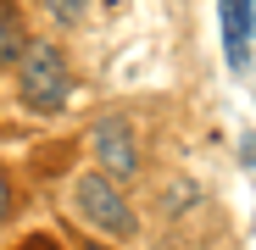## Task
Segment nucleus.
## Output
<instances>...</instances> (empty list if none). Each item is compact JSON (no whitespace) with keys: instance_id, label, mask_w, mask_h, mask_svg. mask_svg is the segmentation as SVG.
<instances>
[{"instance_id":"obj_4","label":"nucleus","mask_w":256,"mask_h":250,"mask_svg":"<svg viewBox=\"0 0 256 250\" xmlns=\"http://www.w3.org/2000/svg\"><path fill=\"white\" fill-rule=\"evenodd\" d=\"M223 56L240 78L250 72V0H223Z\"/></svg>"},{"instance_id":"obj_6","label":"nucleus","mask_w":256,"mask_h":250,"mask_svg":"<svg viewBox=\"0 0 256 250\" xmlns=\"http://www.w3.org/2000/svg\"><path fill=\"white\" fill-rule=\"evenodd\" d=\"M84 6H90V0H45V11H50L56 22H78V17H84Z\"/></svg>"},{"instance_id":"obj_1","label":"nucleus","mask_w":256,"mask_h":250,"mask_svg":"<svg viewBox=\"0 0 256 250\" xmlns=\"http://www.w3.org/2000/svg\"><path fill=\"white\" fill-rule=\"evenodd\" d=\"M17 89H22V106L34 111H56L72 89L67 78V56L56 45H45V39H28L22 56H17Z\"/></svg>"},{"instance_id":"obj_5","label":"nucleus","mask_w":256,"mask_h":250,"mask_svg":"<svg viewBox=\"0 0 256 250\" xmlns=\"http://www.w3.org/2000/svg\"><path fill=\"white\" fill-rule=\"evenodd\" d=\"M22 45H28V39H22V17H17L12 0H0V67L17 61V56H22Z\"/></svg>"},{"instance_id":"obj_7","label":"nucleus","mask_w":256,"mask_h":250,"mask_svg":"<svg viewBox=\"0 0 256 250\" xmlns=\"http://www.w3.org/2000/svg\"><path fill=\"white\" fill-rule=\"evenodd\" d=\"M12 206H17V189H12V178H6V167H0V223L12 217Z\"/></svg>"},{"instance_id":"obj_2","label":"nucleus","mask_w":256,"mask_h":250,"mask_svg":"<svg viewBox=\"0 0 256 250\" xmlns=\"http://www.w3.org/2000/svg\"><path fill=\"white\" fill-rule=\"evenodd\" d=\"M78 212H84L90 228H100L112 239L134 234V212H128V200L117 195V178H106V173H84L78 178Z\"/></svg>"},{"instance_id":"obj_3","label":"nucleus","mask_w":256,"mask_h":250,"mask_svg":"<svg viewBox=\"0 0 256 250\" xmlns=\"http://www.w3.org/2000/svg\"><path fill=\"white\" fill-rule=\"evenodd\" d=\"M95 161L106 178H134L140 173V156H134V134H128L122 117H106L95 122Z\"/></svg>"}]
</instances>
